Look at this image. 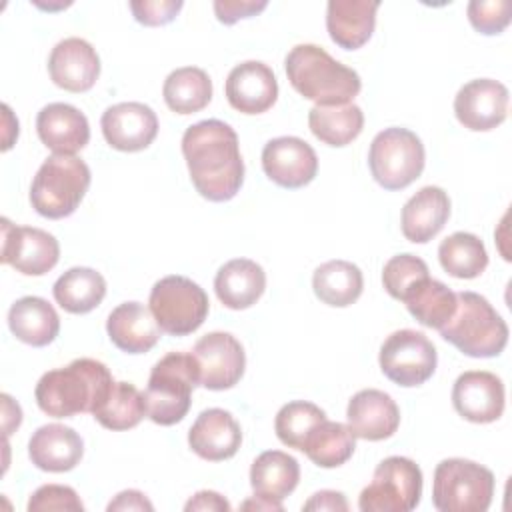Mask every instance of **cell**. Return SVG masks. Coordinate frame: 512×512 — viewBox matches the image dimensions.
<instances>
[{
  "instance_id": "cell-1",
  "label": "cell",
  "mask_w": 512,
  "mask_h": 512,
  "mask_svg": "<svg viewBox=\"0 0 512 512\" xmlns=\"http://www.w3.org/2000/svg\"><path fill=\"white\" fill-rule=\"evenodd\" d=\"M182 154L196 192L210 202L232 200L244 182L238 134L222 120H200L186 128Z\"/></svg>"
},
{
  "instance_id": "cell-2",
  "label": "cell",
  "mask_w": 512,
  "mask_h": 512,
  "mask_svg": "<svg viewBox=\"0 0 512 512\" xmlns=\"http://www.w3.org/2000/svg\"><path fill=\"white\" fill-rule=\"evenodd\" d=\"M112 386L114 378L104 362L76 358L64 368L44 372L34 388V398L44 414L70 418L80 412L94 414Z\"/></svg>"
},
{
  "instance_id": "cell-3",
  "label": "cell",
  "mask_w": 512,
  "mask_h": 512,
  "mask_svg": "<svg viewBox=\"0 0 512 512\" xmlns=\"http://www.w3.org/2000/svg\"><path fill=\"white\" fill-rule=\"evenodd\" d=\"M284 66L292 88L316 106L348 104L362 88L354 68L334 60L316 44H296L286 54Z\"/></svg>"
},
{
  "instance_id": "cell-4",
  "label": "cell",
  "mask_w": 512,
  "mask_h": 512,
  "mask_svg": "<svg viewBox=\"0 0 512 512\" xmlns=\"http://www.w3.org/2000/svg\"><path fill=\"white\" fill-rule=\"evenodd\" d=\"M440 336L466 356L492 358L508 344V324L482 294L464 290L456 294V310Z\"/></svg>"
},
{
  "instance_id": "cell-5",
  "label": "cell",
  "mask_w": 512,
  "mask_h": 512,
  "mask_svg": "<svg viewBox=\"0 0 512 512\" xmlns=\"http://www.w3.org/2000/svg\"><path fill=\"white\" fill-rule=\"evenodd\" d=\"M200 384L198 362L192 352H168L150 372L142 392L146 416L160 426L180 422L192 404V390Z\"/></svg>"
},
{
  "instance_id": "cell-6",
  "label": "cell",
  "mask_w": 512,
  "mask_h": 512,
  "mask_svg": "<svg viewBox=\"0 0 512 512\" xmlns=\"http://www.w3.org/2000/svg\"><path fill=\"white\" fill-rule=\"evenodd\" d=\"M90 180V168L84 160L68 154H52L32 178L30 204L44 218H66L80 206Z\"/></svg>"
},
{
  "instance_id": "cell-7",
  "label": "cell",
  "mask_w": 512,
  "mask_h": 512,
  "mask_svg": "<svg viewBox=\"0 0 512 512\" xmlns=\"http://www.w3.org/2000/svg\"><path fill=\"white\" fill-rule=\"evenodd\" d=\"M494 474L466 458H446L434 470L432 504L440 512H484L492 504Z\"/></svg>"
},
{
  "instance_id": "cell-8",
  "label": "cell",
  "mask_w": 512,
  "mask_h": 512,
  "mask_svg": "<svg viewBox=\"0 0 512 512\" xmlns=\"http://www.w3.org/2000/svg\"><path fill=\"white\" fill-rule=\"evenodd\" d=\"M424 164V144L408 128H384L374 136L368 150L370 172L384 190L410 186L422 174Z\"/></svg>"
},
{
  "instance_id": "cell-9",
  "label": "cell",
  "mask_w": 512,
  "mask_h": 512,
  "mask_svg": "<svg viewBox=\"0 0 512 512\" xmlns=\"http://www.w3.org/2000/svg\"><path fill=\"white\" fill-rule=\"evenodd\" d=\"M148 308L162 332L170 336H186L202 326L210 302L200 284L186 276L172 274L160 278L152 286Z\"/></svg>"
},
{
  "instance_id": "cell-10",
  "label": "cell",
  "mask_w": 512,
  "mask_h": 512,
  "mask_svg": "<svg viewBox=\"0 0 512 512\" xmlns=\"http://www.w3.org/2000/svg\"><path fill=\"white\" fill-rule=\"evenodd\" d=\"M422 470L406 456L384 458L372 482L360 492L358 508L362 512H410L420 504Z\"/></svg>"
},
{
  "instance_id": "cell-11",
  "label": "cell",
  "mask_w": 512,
  "mask_h": 512,
  "mask_svg": "<svg viewBox=\"0 0 512 512\" xmlns=\"http://www.w3.org/2000/svg\"><path fill=\"white\" fill-rule=\"evenodd\" d=\"M380 370L398 386L412 388L432 378L438 354L432 340L412 328L392 332L380 346Z\"/></svg>"
},
{
  "instance_id": "cell-12",
  "label": "cell",
  "mask_w": 512,
  "mask_h": 512,
  "mask_svg": "<svg viewBox=\"0 0 512 512\" xmlns=\"http://www.w3.org/2000/svg\"><path fill=\"white\" fill-rule=\"evenodd\" d=\"M60 258L58 240L34 226H14L8 218H2V256L4 264H10L26 276H42L50 272Z\"/></svg>"
},
{
  "instance_id": "cell-13",
  "label": "cell",
  "mask_w": 512,
  "mask_h": 512,
  "mask_svg": "<svg viewBox=\"0 0 512 512\" xmlns=\"http://www.w3.org/2000/svg\"><path fill=\"white\" fill-rule=\"evenodd\" d=\"M198 362L200 386L208 390H228L240 382L246 368V354L230 332H208L192 348Z\"/></svg>"
},
{
  "instance_id": "cell-14",
  "label": "cell",
  "mask_w": 512,
  "mask_h": 512,
  "mask_svg": "<svg viewBox=\"0 0 512 512\" xmlns=\"http://www.w3.org/2000/svg\"><path fill=\"white\" fill-rule=\"evenodd\" d=\"M264 174L282 188H302L310 184L318 172V156L314 148L298 136H278L262 148Z\"/></svg>"
},
{
  "instance_id": "cell-15",
  "label": "cell",
  "mask_w": 512,
  "mask_h": 512,
  "mask_svg": "<svg viewBox=\"0 0 512 512\" xmlns=\"http://www.w3.org/2000/svg\"><path fill=\"white\" fill-rule=\"evenodd\" d=\"M458 122L474 132H486L500 126L508 114V88L492 78L466 82L454 98Z\"/></svg>"
},
{
  "instance_id": "cell-16",
  "label": "cell",
  "mask_w": 512,
  "mask_h": 512,
  "mask_svg": "<svg viewBox=\"0 0 512 512\" xmlns=\"http://www.w3.org/2000/svg\"><path fill=\"white\" fill-rule=\"evenodd\" d=\"M106 142L120 152H140L158 134L156 112L142 102H120L104 110L100 118Z\"/></svg>"
},
{
  "instance_id": "cell-17",
  "label": "cell",
  "mask_w": 512,
  "mask_h": 512,
  "mask_svg": "<svg viewBox=\"0 0 512 512\" xmlns=\"http://www.w3.org/2000/svg\"><path fill=\"white\" fill-rule=\"evenodd\" d=\"M454 410L468 422L488 424L504 412V384L486 370L462 372L452 386Z\"/></svg>"
},
{
  "instance_id": "cell-18",
  "label": "cell",
  "mask_w": 512,
  "mask_h": 512,
  "mask_svg": "<svg viewBox=\"0 0 512 512\" xmlns=\"http://www.w3.org/2000/svg\"><path fill=\"white\" fill-rule=\"evenodd\" d=\"M228 104L242 114H262L278 98V80L272 68L260 60L236 64L224 86Z\"/></svg>"
},
{
  "instance_id": "cell-19",
  "label": "cell",
  "mask_w": 512,
  "mask_h": 512,
  "mask_svg": "<svg viewBox=\"0 0 512 512\" xmlns=\"http://www.w3.org/2000/svg\"><path fill=\"white\" fill-rule=\"evenodd\" d=\"M48 74L58 88L68 92H86L100 76L98 52L84 38H64L48 56Z\"/></svg>"
},
{
  "instance_id": "cell-20",
  "label": "cell",
  "mask_w": 512,
  "mask_h": 512,
  "mask_svg": "<svg viewBox=\"0 0 512 512\" xmlns=\"http://www.w3.org/2000/svg\"><path fill=\"white\" fill-rule=\"evenodd\" d=\"M346 420L356 438L378 442L390 438L398 430L400 410L390 394L376 388H364L350 398Z\"/></svg>"
},
{
  "instance_id": "cell-21",
  "label": "cell",
  "mask_w": 512,
  "mask_h": 512,
  "mask_svg": "<svg viewBox=\"0 0 512 512\" xmlns=\"http://www.w3.org/2000/svg\"><path fill=\"white\" fill-rule=\"evenodd\" d=\"M188 444L192 452L210 462L232 458L242 444L240 424L228 410H202L188 430Z\"/></svg>"
},
{
  "instance_id": "cell-22",
  "label": "cell",
  "mask_w": 512,
  "mask_h": 512,
  "mask_svg": "<svg viewBox=\"0 0 512 512\" xmlns=\"http://www.w3.org/2000/svg\"><path fill=\"white\" fill-rule=\"evenodd\" d=\"M36 132L40 142L54 154L76 156L90 140L88 118L66 102L44 106L36 116Z\"/></svg>"
},
{
  "instance_id": "cell-23",
  "label": "cell",
  "mask_w": 512,
  "mask_h": 512,
  "mask_svg": "<svg viewBox=\"0 0 512 512\" xmlns=\"http://www.w3.org/2000/svg\"><path fill=\"white\" fill-rule=\"evenodd\" d=\"M106 332L118 350L126 354H144L156 346L162 328L150 308L132 300L118 304L108 314Z\"/></svg>"
},
{
  "instance_id": "cell-24",
  "label": "cell",
  "mask_w": 512,
  "mask_h": 512,
  "mask_svg": "<svg viewBox=\"0 0 512 512\" xmlns=\"http://www.w3.org/2000/svg\"><path fill=\"white\" fill-rule=\"evenodd\" d=\"M82 454L84 442L80 434L56 422L40 426L28 442L32 464L44 472H68L80 464Z\"/></svg>"
},
{
  "instance_id": "cell-25",
  "label": "cell",
  "mask_w": 512,
  "mask_h": 512,
  "mask_svg": "<svg viewBox=\"0 0 512 512\" xmlns=\"http://www.w3.org/2000/svg\"><path fill=\"white\" fill-rule=\"evenodd\" d=\"M378 0H330L326 6V30L344 50L364 46L376 26Z\"/></svg>"
},
{
  "instance_id": "cell-26",
  "label": "cell",
  "mask_w": 512,
  "mask_h": 512,
  "mask_svg": "<svg viewBox=\"0 0 512 512\" xmlns=\"http://www.w3.org/2000/svg\"><path fill=\"white\" fill-rule=\"evenodd\" d=\"M448 218V194L440 186H424L402 208V234L414 244H426L444 228Z\"/></svg>"
},
{
  "instance_id": "cell-27",
  "label": "cell",
  "mask_w": 512,
  "mask_h": 512,
  "mask_svg": "<svg viewBox=\"0 0 512 512\" xmlns=\"http://www.w3.org/2000/svg\"><path fill=\"white\" fill-rule=\"evenodd\" d=\"M218 300L230 310H246L266 290L264 268L250 258H234L222 264L214 278Z\"/></svg>"
},
{
  "instance_id": "cell-28",
  "label": "cell",
  "mask_w": 512,
  "mask_h": 512,
  "mask_svg": "<svg viewBox=\"0 0 512 512\" xmlns=\"http://www.w3.org/2000/svg\"><path fill=\"white\" fill-rule=\"evenodd\" d=\"M8 328L20 342L42 348L56 340L60 318L48 300L22 296L8 310Z\"/></svg>"
},
{
  "instance_id": "cell-29",
  "label": "cell",
  "mask_w": 512,
  "mask_h": 512,
  "mask_svg": "<svg viewBox=\"0 0 512 512\" xmlns=\"http://www.w3.org/2000/svg\"><path fill=\"white\" fill-rule=\"evenodd\" d=\"M298 480V460L282 450H266L250 466V486L256 496L282 502L296 490Z\"/></svg>"
},
{
  "instance_id": "cell-30",
  "label": "cell",
  "mask_w": 512,
  "mask_h": 512,
  "mask_svg": "<svg viewBox=\"0 0 512 512\" xmlns=\"http://www.w3.org/2000/svg\"><path fill=\"white\" fill-rule=\"evenodd\" d=\"M312 288L320 302L346 308L360 298L364 276L362 270L348 260H328L314 270Z\"/></svg>"
},
{
  "instance_id": "cell-31",
  "label": "cell",
  "mask_w": 512,
  "mask_h": 512,
  "mask_svg": "<svg viewBox=\"0 0 512 512\" xmlns=\"http://www.w3.org/2000/svg\"><path fill=\"white\" fill-rule=\"evenodd\" d=\"M54 300L70 314L92 312L106 296V280L100 272L86 266L66 270L54 282Z\"/></svg>"
},
{
  "instance_id": "cell-32",
  "label": "cell",
  "mask_w": 512,
  "mask_h": 512,
  "mask_svg": "<svg viewBox=\"0 0 512 512\" xmlns=\"http://www.w3.org/2000/svg\"><path fill=\"white\" fill-rule=\"evenodd\" d=\"M308 126L320 142L340 148L358 138L364 128V112L354 102L338 106H314L308 112Z\"/></svg>"
},
{
  "instance_id": "cell-33",
  "label": "cell",
  "mask_w": 512,
  "mask_h": 512,
  "mask_svg": "<svg viewBox=\"0 0 512 512\" xmlns=\"http://www.w3.org/2000/svg\"><path fill=\"white\" fill-rule=\"evenodd\" d=\"M162 96L172 112L194 114L212 100V80L198 66H182L166 76Z\"/></svg>"
},
{
  "instance_id": "cell-34",
  "label": "cell",
  "mask_w": 512,
  "mask_h": 512,
  "mask_svg": "<svg viewBox=\"0 0 512 512\" xmlns=\"http://www.w3.org/2000/svg\"><path fill=\"white\" fill-rule=\"evenodd\" d=\"M356 448V436L342 422H330L328 418L314 426L302 444V452L320 468H336L350 460Z\"/></svg>"
},
{
  "instance_id": "cell-35",
  "label": "cell",
  "mask_w": 512,
  "mask_h": 512,
  "mask_svg": "<svg viewBox=\"0 0 512 512\" xmlns=\"http://www.w3.org/2000/svg\"><path fill=\"white\" fill-rule=\"evenodd\" d=\"M402 302L422 326L440 330L456 310V292L444 282L428 276L420 280Z\"/></svg>"
},
{
  "instance_id": "cell-36",
  "label": "cell",
  "mask_w": 512,
  "mask_h": 512,
  "mask_svg": "<svg viewBox=\"0 0 512 512\" xmlns=\"http://www.w3.org/2000/svg\"><path fill=\"white\" fill-rule=\"evenodd\" d=\"M438 260L444 272L454 278H476L488 266V252L484 242L470 232H454L438 246Z\"/></svg>"
},
{
  "instance_id": "cell-37",
  "label": "cell",
  "mask_w": 512,
  "mask_h": 512,
  "mask_svg": "<svg viewBox=\"0 0 512 512\" xmlns=\"http://www.w3.org/2000/svg\"><path fill=\"white\" fill-rule=\"evenodd\" d=\"M92 416L108 430H130L146 416L144 394L130 382H114Z\"/></svg>"
},
{
  "instance_id": "cell-38",
  "label": "cell",
  "mask_w": 512,
  "mask_h": 512,
  "mask_svg": "<svg viewBox=\"0 0 512 512\" xmlns=\"http://www.w3.org/2000/svg\"><path fill=\"white\" fill-rule=\"evenodd\" d=\"M324 420L326 412L320 406L306 400H292L278 410L274 418V430L284 446L300 450L306 436Z\"/></svg>"
},
{
  "instance_id": "cell-39",
  "label": "cell",
  "mask_w": 512,
  "mask_h": 512,
  "mask_svg": "<svg viewBox=\"0 0 512 512\" xmlns=\"http://www.w3.org/2000/svg\"><path fill=\"white\" fill-rule=\"evenodd\" d=\"M428 266L422 258L414 254H396L392 256L382 270L384 290L396 298L404 300V296L424 278H428Z\"/></svg>"
},
{
  "instance_id": "cell-40",
  "label": "cell",
  "mask_w": 512,
  "mask_h": 512,
  "mask_svg": "<svg viewBox=\"0 0 512 512\" xmlns=\"http://www.w3.org/2000/svg\"><path fill=\"white\" fill-rule=\"evenodd\" d=\"M468 20L480 34H500L512 18L510 0H472L466 8Z\"/></svg>"
},
{
  "instance_id": "cell-41",
  "label": "cell",
  "mask_w": 512,
  "mask_h": 512,
  "mask_svg": "<svg viewBox=\"0 0 512 512\" xmlns=\"http://www.w3.org/2000/svg\"><path fill=\"white\" fill-rule=\"evenodd\" d=\"M68 510L82 512L84 504L74 488L62 484H44L28 500V512H52Z\"/></svg>"
},
{
  "instance_id": "cell-42",
  "label": "cell",
  "mask_w": 512,
  "mask_h": 512,
  "mask_svg": "<svg viewBox=\"0 0 512 512\" xmlns=\"http://www.w3.org/2000/svg\"><path fill=\"white\" fill-rule=\"evenodd\" d=\"M182 0H134L130 2V10L136 22L144 26H164L176 18L182 10Z\"/></svg>"
},
{
  "instance_id": "cell-43",
  "label": "cell",
  "mask_w": 512,
  "mask_h": 512,
  "mask_svg": "<svg viewBox=\"0 0 512 512\" xmlns=\"http://www.w3.org/2000/svg\"><path fill=\"white\" fill-rule=\"evenodd\" d=\"M266 6H268L266 0H216L214 12L222 24L230 26L242 18L260 14Z\"/></svg>"
},
{
  "instance_id": "cell-44",
  "label": "cell",
  "mask_w": 512,
  "mask_h": 512,
  "mask_svg": "<svg viewBox=\"0 0 512 512\" xmlns=\"http://www.w3.org/2000/svg\"><path fill=\"white\" fill-rule=\"evenodd\" d=\"M302 510L310 512V510H316V512H346L348 510V500L342 492H336V490H320L316 494H312L304 504H302Z\"/></svg>"
},
{
  "instance_id": "cell-45",
  "label": "cell",
  "mask_w": 512,
  "mask_h": 512,
  "mask_svg": "<svg viewBox=\"0 0 512 512\" xmlns=\"http://www.w3.org/2000/svg\"><path fill=\"white\" fill-rule=\"evenodd\" d=\"M230 508H232L230 502H228L222 494H218V492H214V490H200V492H196V494L186 502V506H184L186 512H192V510H218V512H228Z\"/></svg>"
},
{
  "instance_id": "cell-46",
  "label": "cell",
  "mask_w": 512,
  "mask_h": 512,
  "mask_svg": "<svg viewBox=\"0 0 512 512\" xmlns=\"http://www.w3.org/2000/svg\"><path fill=\"white\" fill-rule=\"evenodd\" d=\"M116 510H154L152 502L140 490H124L108 504V512Z\"/></svg>"
},
{
  "instance_id": "cell-47",
  "label": "cell",
  "mask_w": 512,
  "mask_h": 512,
  "mask_svg": "<svg viewBox=\"0 0 512 512\" xmlns=\"http://www.w3.org/2000/svg\"><path fill=\"white\" fill-rule=\"evenodd\" d=\"M240 508L242 510H272V512H282L284 510L282 502L270 500V498H264V496H256V494H254V498L242 502Z\"/></svg>"
}]
</instances>
